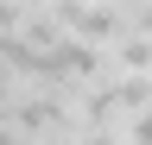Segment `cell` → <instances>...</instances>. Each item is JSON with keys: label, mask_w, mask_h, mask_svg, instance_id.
<instances>
[{"label": "cell", "mask_w": 152, "mask_h": 145, "mask_svg": "<svg viewBox=\"0 0 152 145\" xmlns=\"http://www.w3.org/2000/svg\"><path fill=\"white\" fill-rule=\"evenodd\" d=\"M26 13H32L26 0H0V38H13V32L26 25Z\"/></svg>", "instance_id": "obj_2"}, {"label": "cell", "mask_w": 152, "mask_h": 145, "mask_svg": "<svg viewBox=\"0 0 152 145\" xmlns=\"http://www.w3.org/2000/svg\"><path fill=\"white\" fill-rule=\"evenodd\" d=\"M121 133H127V145H152V107H146V114H133Z\"/></svg>", "instance_id": "obj_3"}, {"label": "cell", "mask_w": 152, "mask_h": 145, "mask_svg": "<svg viewBox=\"0 0 152 145\" xmlns=\"http://www.w3.org/2000/svg\"><path fill=\"white\" fill-rule=\"evenodd\" d=\"M133 32H146V38H152V6H140V13H133Z\"/></svg>", "instance_id": "obj_4"}, {"label": "cell", "mask_w": 152, "mask_h": 145, "mask_svg": "<svg viewBox=\"0 0 152 145\" xmlns=\"http://www.w3.org/2000/svg\"><path fill=\"white\" fill-rule=\"evenodd\" d=\"M108 57H114V76H152V38L146 32H127Z\"/></svg>", "instance_id": "obj_1"}]
</instances>
